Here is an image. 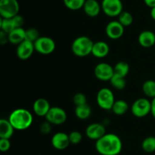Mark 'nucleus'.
<instances>
[{"instance_id":"obj_12","label":"nucleus","mask_w":155,"mask_h":155,"mask_svg":"<svg viewBox=\"0 0 155 155\" xmlns=\"http://www.w3.org/2000/svg\"><path fill=\"white\" fill-rule=\"evenodd\" d=\"M105 33L108 38L111 40H118L124 33V27L118 21H111L106 25Z\"/></svg>"},{"instance_id":"obj_21","label":"nucleus","mask_w":155,"mask_h":155,"mask_svg":"<svg viewBox=\"0 0 155 155\" xmlns=\"http://www.w3.org/2000/svg\"><path fill=\"white\" fill-rule=\"evenodd\" d=\"M74 112L77 118H78L79 119H87L92 115V108L88 103H86V104L76 106Z\"/></svg>"},{"instance_id":"obj_8","label":"nucleus","mask_w":155,"mask_h":155,"mask_svg":"<svg viewBox=\"0 0 155 155\" xmlns=\"http://www.w3.org/2000/svg\"><path fill=\"white\" fill-rule=\"evenodd\" d=\"M18 0H0V15L2 18H11L19 14Z\"/></svg>"},{"instance_id":"obj_1","label":"nucleus","mask_w":155,"mask_h":155,"mask_svg":"<svg viewBox=\"0 0 155 155\" xmlns=\"http://www.w3.org/2000/svg\"><path fill=\"white\" fill-rule=\"evenodd\" d=\"M95 149L101 155H118L122 151V140L116 134L106 133L95 141Z\"/></svg>"},{"instance_id":"obj_15","label":"nucleus","mask_w":155,"mask_h":155,"mask_svg":"<svg viewBox=\"0 0 155 155\" xmlns=\"http://www.w3.org/2000/svg\"><path fill=\"white\" fill-rule=\"evenodd\" d=\"M51 107L49 102L45 98L36 99L33 104V112L36 115L40 117H45Z\"/></svg>"},{"instance_id":"obj_33","label":"nucleus","mask_w":155,"mask_h":155,"mask_svg":"<svg viewBox=\"0 0 155 155\" xmlns=\"http://www.w3.org/2000/svg\"><path fill=\"white\" fill-rule=\"evenodd\" d=\"M10 139L8 138H0V150L2 152H6L10 149Z\"/></svg>"},{"instance_id":"obj_32","label":"nucleus","mask_w":155,"mask_h":155,"mask_svg":"<svg viewBox=\"0 0 155 155\" xmlns=\"http://www.w3.org/2000/svg\"><path fill=\"white\" fill-rule=\"evenodd\" d=\"M69 135L70 141L72 144H78L81 142L83 139V135L79 131H72Z\"/></svg>"},{"instance_id":"obj_2","label":"nucleus","mask_w":155,"mask_h":155,"mask_svg":"<svg viewBox=\"0 0 155 155\" xmlns=\"http://www.w3.org/2000/svg\"><path fill=\"white\" fill-rule=\"evenodd\" d=\"M8 119L15 130L23 131L31 126L33 122V116L28 109L18 108L11 112Z\"/></svg>"},{"instance_id":"obj_34","label":"nucleus","mask_w":155,"mask_h":155,"mask_svg":"<svg viewBox=\"0 0 155 155\" xmlns=\"http://www.w3.org/2000/svg\"><path fill=\"white\" fill-rule=\"evenodd\" d=\"M51 131V124L48 121H45L40 126V132L44 135L49 134Z\"/></svg>"},{"instance_id":"obj_3","label":"nucleus","mask_w":155,"mask_h":155,"mask_svg":"<svg viewBox=\"0 0 155 155\" xmlns=\"http://www.w3.org/2000/svg\"><path fill=\"white\" fill-rule=\"evenodd\" d=\"M94 42L87 36H80L72 43L71 50L73 53L78 57H86L92 54Z\"/></svg>"},{"instance_id":"obj_29","label":"nucleus","mask_w":155,"mask_h":155,"mask_svg":"<svg viewBox=\"0 0 155 155\" xmlns=\"http://www.w3.org/2000/svg\"><path fill=\"white\" fill-rule=\"evenodd\" d=\"M118 21L125 27H129L133 23V16L130 12L127 11H123L120 15L117 17Z\"/></svg>"},{"instance_id":"obj_25","label":"nucleus","mask_w":155,"mask_h":155,"mask_svg":"<svg viewBox=\"0 0 155 155\" xmlns=\"http://www.w3.org/2000/svg\"><path fill=\"white\" fill-rule=\"evenodd\" d=\"M0 28L1 31L8 34L9 33L13 30L16 29L15 22L13 21V18H1V21H0Z\"/></svg>"},{"instance_id":"obj_6","label":"nucleus","mask_w":155,"mask_h":155,"mask_svg":"<svg viewBox=\"0 0 155 155\" xmlns=\"http://www.w3.org/2000/svg\"><path fill=\"white\" fill-rule=\"evenodd\" d=\"M101 5L104 15L110 18L118 17L124 11L122 0H102Z\"/></svg>"},{"instance_id":"obj_22","label":"nucleus","mask_w":155,"mask_h":155,"mask_svg":"<svg viewBox=\"0 0 155 155\" xmlns=\"http://www.w3.org/2000/svg\"><path fill=\"white\" fill-rule=\"evenodd\" d=\"M129 104L124 100H115L111 110L117 115H123L128 111Z\"/></svg>"},{"instance_id":"obj_24","label":"nucleus","mask_w":155,"mask_h":155,"mask_svg":"<svg viewBox=\"0 0 155 155\" xmlns=\"http://www.w3.org/2000/svg\"><path fill=\"white\" fill-rule=\"evenodd\" d=\"M142 91L144 94L149 98L155 97V81L147 80L142 84Z\"/></svg>"},{"instance_id":"obj_16","label":"nucleus","mask_w":155,"mask_h":155,"mask_svg":"<svg viewBox=\"0 0 155 155\" xmlns=\"http://www.w3.org/2000/svg\"><path fill=\"white\" fill-rule=\"evenodd\" d=\"M83 9L84 13L90 18H95L102 11L101 3L97 0H86Z\"/></svg>"},{"instance_id":"obj_17","label":"nucleus","mask_w":155,"mask_h":155,"mask_svg":"<svg viewBox=\"0 0 155 155\" xmlns=\"http://www.w3.org/2000/svg\"><path fill=\"white\" fill-rule=\"evenodd\" d=\"M139 43L144 48H150L155 44V33L151 30H143L138 37Z\"/></svg>"},{"instance_id":"obj_9","label":"nucleus","mask_w":155,"mask_h":155,"mask_svg":"<svg viewBox=\"0 0 155 155\" xmlns=\"http://www.w3.org/2000/svg\"><path fill=\"white\" fill-rule=\"evenodd\" d=\"M45 119L51 125H62L66 122L68 119L67 112L63 108L59 106H51L47 115H45Z\"/></svg>"},{"instance_id":"obj_20","label":"nucleus","mask_w":155,"mask_h":155,"mask_svg":"<svg viewBox=\"0 0 155 155\" xmlns=\"http://www.w3.org/2000/svg\"><path fill=\"white\" fill-rule=\"evenodd\" d=\"M15 128L12 126L8 119H0V138L10 139L14 135Z\"/></svg>"},{"instance_id":"obj_4","label":"nucleus","mask_w":155,"mask_h":155,"mask_svg":"<svg viewBox=\"0 0 155 155\" xmlns=\"http://www.w3.org/2000/svg\"><path fill=\"white\" fill-rule=\"evenodd\" d=\"M97 103L101 109L104 110H111L115 102L113 91L107 88H103L97 93Z\"/></svg>"},{"instance_id":"obj_35","label":"nucleus","mask_w":155,"mask_h":155,"mask_svg":"<svg viewBox=\"0 0 155 155\" xmlns=\"http://www.w3.org/2000/svg\"><path fill=\"white\" fill-rule=\"evenodd\" d=\"M143 1L148 7L151 8V9L155 7V0H143Z\"/></svg>"},{"instance_id":"obj_13","label":"nucleus","mask_w":155,"mask_h":155,"mask_svg":"<svg viewBox=\"0 0 155 155\" xmlns=\"http://www.w3.org/2000/svg\"><path fill=\"white\" fill-rule=\"evenodd\" d=\"M106 134L104 126L99 122L91 123L86 127V135L88 138L96 141Z\"/></svg>"},{"instance_id":"obj_10","label":"nucleus","mask_w":155,"mask_h":155,"mask_svg":"<svg viewBox=\"0 0 155 155\" xmlns=\"http://www.w3.org/2000/svg\"><path fill=\"white\" fill-rule=\"evenodd\" d=\"M94 74L97 79L102 81H110L114 74V67L107 62H100L94 68Z\"/></svg>"},{"instance_id":"obj_31","label":"nucleus","mask_w":155,"mask_h":155,"mask_svg":"<svg viewBox=\"0 0 155 155\" xmlns=\"http://www.w3.org/2000/svg\"><path fill=\"white\" fill-rule=\"evenodd\" d=\"M73 102L76 106H80V105L87 103V98H86V96L83 93H77L74 94L73 97Z\"/></svg>"},{"instance_id":"obj_36","label":"nucleus","mask_w":155,"mask_h":155,"mask_svg":"<svg viewBox=\"0 0 155 155\" xmlns=\"http://www.w3.org/2000/svg\"><path fill=\"white\" fill-rule=\"evenodd\" d=\"M151 115H153V117L155 119V97L152 99L151 100Z\"/></svg>"},{"instance_id":"obj_5","label":"nucleus","mask_w":155,"mask_h":155,"mask_svg":"<svg viewBox=\"0 0 155 155\" xmlns=\"http://www.w3.org/2000/svg\"><path fill=\"white\" fill-rule=\"evenodd\" d=\"M130 109L134 116L137 118H143L151 113V102L148 99L141 97L133 102Z\"/></svg>"},{"instance_id":"obj_18","label":"nucleus","mask_w":155,"mask_h":155,"mask_svg":"<svg viewBox=\"0 0 155 155\" xmlns=\"http://www.w3.org/2000/svg\"><path fill=\"white\" fill-rule=\"evenodd\" d=\"M109 53H110V46L106 42L99 40L94 43L92 54L95 57L99 58V59L104 58L109 54Z\"/></svg>"},{"instance_id":"obj_27","label":"nucleus","mask_w":155,"mask_h":155,"mask_svg":"<svg viewBox=\"0 0 155 155\" xmlns=\"http://www.w3.org/2000/svg\"><path fill=\"white\" fill-rule=\"evenodd\" d=\"M110 82L112 87L114 89L118 90V91L124 90L127 85V81H126L125 78L120 77V76L116 75V74H114L112 78L110 79Z\"/></svg>"},{"instance_id":"obj_19","label":"nucleus","mask_w":155,"mask_h":155,"mask_svg":"<svg viewBox=\"0 0 155 155\" xmlns=\"http://www.w3.org/2000/svg\"><path fill=\"white\" fill-rule=\"evenodd\" d=\"M8 42L15 45H18L26 40V30L23 27H18L8 34Z\"/></svg>"},{"instance_id":"obj_14","label":"nucleus","mask_w":155,"mask_h":155,"mask_svg":"<svg viewBox=\"0 0 155 155\" xmlns=\"http://www.w3.org/2000/svg\"><path fill=\"white\" fill-rule=\"evenodd\" d=\"M51 143L52 147L56 150H64L71 144L69 135L63 132H56L51 138Z\"/></svg>"},{"instance_id":"obj_37","label":"nucleus","mask_w":155,"mask_h":155,"mask_svg":"<svg viewBox=\"0 0 155 155\" xmlns=\"http://www.w3.org/2000/svg\"><path fill=\"white\" fill-rule=\"evenodd\" d=\"M151 17L154 21H155V7L151 9Z\"/></svg>"},{"instance_id":"obj_11","label":"nucleus","mask_w":155,"mask_h":155,"mask_svg":"<svg viewBox=\"0 0 155 155\" xmlns=\"http://www.w3.org/2000/svg\"><path fill=\"white\" fill-rule=\"evenodd\" d=\"M35 51L34 43L24 40L18 45L16 49L17 56L21 60H27L30 58Z\"/></svg>"},{"instance_id":"obj_26","label":"nucleus","mask_w":155,"mask_h":155,"mask_svg":"<svg viewBox=\"0 0 155 155\" xmlns=\"http://www.w3.org/2000/svg\"><path fill=\"white\" fill-rule=\"evenodd\" d=\"M142 148L146 153H153L155 151V137L148 136L143 140Z\"/></svg>"},{"instance_id":"obj_30","label":"nucleus","mask_w":155,"mask_h":155,"mask_svg":"<svg viewBox=\"0 0 155 155\" xmlns=\"http://www.w3.org/2000/svg\"><path fill=\"white\" fill-rule=\"evenodd\" d=\"M39 30L34 27H30L26 30V40L34 43L39 37Z\"/></svg>"},{"instance_id":"obj_7","label":"nucleus","mask_w":155,"mask_h":155,"mask_svg":"<svg viewBox=\"0 0 155 155\" xmlns=\"http://www.w3.org/2000/svg\"><path fill=\"white\" fill-rule=\"evenodd\" d=\"M35 51L41 55H49L54 51L56 47L55 42L49 36H39L34 42Z\"/></svg>"},{"instance_id":"obj_28","label":"nucleus","mask_w":155,"mask_h":155,"mask_svg":"<svg viewBox=\"0 0 155 155\" xmlns=\"http://www.w3.org/2000/svg\"><path fill=\"white\" fill-rule=\"evenodd\" d=\"M85 2L86 0H63L65 7L71 11H77L83 9Z\"/></svg>"},{"instance_id":"obj_23","label":"nucleus","mask_w":155,"mask_h":155,"mask_svg":"<svg viewBox=\"0 0 155 155\" xmlns=\"http://www.w3.org/2000/svg\"><path fill=\"white\" fill-rule=\"evenodd\" d=\"M114 74L126 78L130 72V65L127 62L120 61L114 66Z\"/></svg>"}]
</instances>
